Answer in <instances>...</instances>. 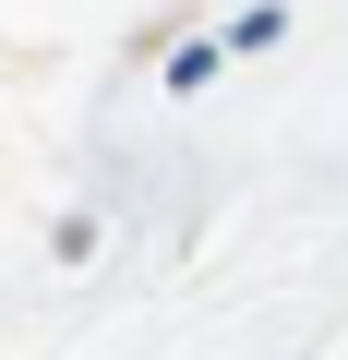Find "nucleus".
Instances as JSON below:
<instances>
[]
</instances>
